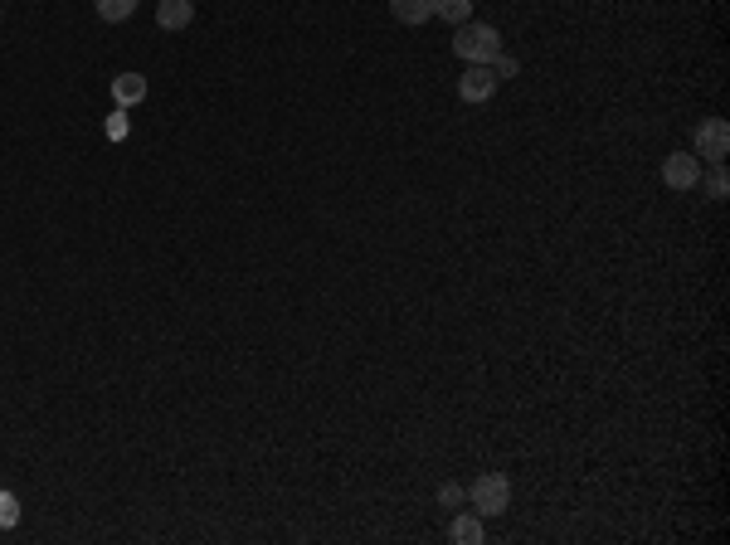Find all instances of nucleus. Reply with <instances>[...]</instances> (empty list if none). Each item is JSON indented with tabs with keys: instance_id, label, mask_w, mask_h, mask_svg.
<instances>
[{
	"instance_id": "nucleus-5",
	"label": "nucleus",
	"mask_w": 730,
	"mask_h": 545,
	"mask_svg": "<svg viewBox=\"0 0 730 545\" xmlns=\"http://www.w3.org/2000/svg\"><path fill=\"white\" fill-rule=\"evenodd\" d=\"M497 93V73L487 69V64H468L463 78H458V98L463 103H487Z\"/></svg>"
},
{
	"instance_id": "nucleus-10",
	"label": "nucleus",
	"mask_w": 730,
	"mask_h": 545,
	"mask_svg": "<svg viewBox=\"0 0 730 545\" xmlns=\"http://www.w3.org/2000/svg\"><path fill=\"white\" fill-rule=\"evenodd\" d=\"M448 536L458 545H482V516H453V526H448Z\"/></svg>"
},
{
	"instance_id": "nucleus-2",
	"label": "nucleus",
	"mask_w": 730,
	"mask_h": 545,
	"mask_svg": "<svg viewBox=\"0 0 730 545\" xmlns=\"http://www.w3.org/2000/svg\"><path fill=\"white\" fill-rule=\"evenodd\" d=\"M473 507L477 516H502L511 507V477L507 473H482L473 482Z\"/></svg>"
},
{
	"instance_id": "nucleus-4",
	"label": "nucleus",
	"mask_w": 730,
	"mask_h": 545,
	"mask_svg": "<svg viewBox=\"0 0 730 545\" xmlns=\"http://www.w3.org/2000/svg\"><path fill=\"white\" fill-rule=\"evenodd\" d=\"M662 181L672 185V190H696L701 185V161H696L692 151H672L662 161Z\"/></svg>"
},
{
	"instance_id": "nucleus-3",
	"label": "nucleus",
	"mask_w": 730,
	"mask_h": 545,
	"mask_svg": "<svg viewBox=\"0 0 730 545\" xmlns=\"http://www.w3.org/2000/svg\"><path fill=\"white\" fill-rule=\"evenodd\" d=\"M730 156V122L726 117H711V122H701L696 127V161H726Z\"/></svg>"
},
{
	"instance_id": "nucleus-17",
	"label": "nucleus",
	"mask_w": 730,
	"mask_h": 545,
	"mask_svg": "<svg viewBox=\"0 0 730 545\" xmlns=\"http://www.w3.org/2000/svg\"><path fill=\"white\" fill-rule=\"evenodd\" d=\"M0 20H5V5H0Z\"/></svg>"
},
{
	"instance_id": "nucleus-12",
	"label": "nucleus",
	"mask_w": 730,
	"mask_h": 545,
	"mask_svg": "<svg viewBox=\"0 0 730 545\" xmlns=\"http://www.w3.org/2000/svg\"><path fill=\"white\" fill-rule=\"evenodd\" d=\"M20 526V497L0 487V531H15Z\"/></svg>"
},
{
	"instance_id": "nucleus-6",
	"label": "nucleus",
	"mask_w": 730,
	"mask_h": 545,
	"mask_svg": "<svg viewBox=\"0 0 730 545\" xmlns=\"http://www.w3.org/2000/svg\"><path fill=\"white\" fill-rule=\"evenodd\" d=\"M108 93H112L117 108H137V103L146 98V78L142 73H117V78L108 83Z\"/></svg>"
},
{
	"instance_id": "nucleus-8",
	"label": "nucleus",
	"mask_w": 730,
	"mask_h": 545,
	"mask_svg": "<svg viewBox=\"0 0 730 545\" xmlns=\"http://www.w3.org/2000/svg\"><path fill=\"white\" fill-rule=\"evenodd\" d=\"M390 15L400 25H424V20H434V0H390Z\"/></svg>"
},
{
	"instance_id": "nucleus-9",
	"label": "nucleus",
	"mask_w": 730,
	"mask_h": 545,
	"mask_svg": "<svg viewBox=\"0 0 730 545\" xmlns=\"http://www.w3.org/2000/svg\"><path fill=\"white\" fill-rule=\"evenodd\" d=\"M137 5H142V0H93L98 20H108V25H122V20H132V15H137Z\"/></svg>"
},
{
	"instance_id": "nucleus-1",
	"label": "nucleus",
	"mask_w": 730,
	"mask_h": 545,
	"mask_svg": "<svg viewBox=\"0 0 730 545\" xmlns=\"http://www.w3.org/2000/svg\"><path fill=\"white\" fill-rule=\"evenodd\" d=\"M453 54L463 64H492L502 54V30L482 25V20H463V25H453Z\"/></svg>"
},
{
	"instance_id": "nucleus-7",
	"label": "nucleus",
	"mask_w": 730,
	"mask_h": 545,
	"mask_svg": "<svg viewBox=\"0 0 730 545\" xmlns=\"http://www.w3.org/2000/svg\"><path fill=\"white\" fill-rule=\"evenodd\" d=\"M195 20V0H161L156 5V25L161 30H185Z\"/></svg>"
},
{
	"instance_id": "nucleus-14",
	"label": "nucleus",
	"mask_w": 730,
	"mask_h": 545,
	"mask_svg": "<svg viewBox=\"0 0 730 545\" xmlns=\"http://www.w3.org/2000/svg\"><path fill=\"white\" fill-rule=\"evenodd\" d=\"M103 132H108V142H122V137L132 132V122H127V112H122V108L112 112L108 122H103Z\"/></svg>"
},
{
	"instance_id": "nucleus-16",
	"label": "nucleus",
	"mask_w": 730,
	"mask_h": 545,
	"mask_svg": "<svg viewBox=\"0 0 730 545\" xmlns=\"http://www.w3.org/2000/svg\"><path fill=\"white\" fill-rule=\"evenodd\" d=\"M487 69L497 73V78H511V73H516V59H511V54H497V59H492Z\"/></svg>"
},
{
	"instance_id": "nucleus-15",
	"label": "nucleus",
	"mask_w": 730,
	"mask_h": 545,
	"mask_svg": "<svg viewBox=\"0 0 730 545\" xmlns=\"http://www.w3.org/2000/svg\"><path fill=\"white\" fill-rule=\"evenodd\" d=\"M463 497H468V492H463L458 482H443V487H438V502H443V507H463Z\"/></svg>"
},
{
	"instance_id": "nucleus-11",
	"label": "nucleus",
	"mask_w": 730,
	"mask_h": 545,
	"mask_svg": "<svg viewBox=\"0 0 730 545\" xmlns=\"http://www.w3.org/2000/svg\"><path fill=\"white\" fill-rule=\"evenodd\" d=\"M434 15H443L448 25H463L473 20V0H434Z\"/></svg>"
},
{
	"instance_id": "nucleus-13",
	"label": "nucleus",
	"mask_w": 730,
	"mask_h": 545,
	"mask_svg": "<svg viewBox=\"0 0 730 545\" xmlns=\"http://www.w3.org/2000/svg\"><path fill=\"white\" fill-rule=\"evenodd\" d=\"M726 190H730L726 161H716V166H711V176H706V195H711V200H726Z\"/></svg>"
}]
</instances>
